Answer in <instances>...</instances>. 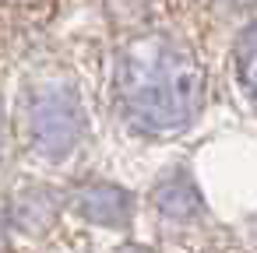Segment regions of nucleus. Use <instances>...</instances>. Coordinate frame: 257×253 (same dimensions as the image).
<instances>
[{
  "label": "nucleus",
  "instance_id": "nucleus-1",
  "mask_svg": "<svg viewBox=\"0 0 257 253\" xmlns=\"http://www.w3.org/2000/svg\"><path fill=\"white\" fill-rule=\"evenodd\" d=\"M208 99L211 74L197 36L166 15L120 29L106 64V106L127 137L183 141L204 120Z\"/></svg>",
  "mask_w": 257,
  "mask_h": 253
},
{
  "label": "nucleus",
  "instance_id": "nucleus-2",
  "mask_svg": "<svg viewBox=\"0 0 257 253\" xmlns=\"http://www.w3.org/2000/svg\"><path fill=\"white\" fill-rule=\"evenodd\" d=\"M15 158L25 172L74 179L95 151V116L85 81L67 57H36L22 67L11 95Z\"/></svg>",
  "mask_w": 257,
  "mask_h": 253
},
{
  "label": "nucleus",
  "instance_id": "nucleus-3",
  "mask_svg": "<svg viewBox=\"0 0 257 253\" xmlns=\"http://www.w3.org/2000/svg\"><path fill=\"white\" fill-rule=\"evenodd\" d=\"M141 200L159 253H243L236 228L218 221L187 162L159 169Z\"/></svg>",
  "mask_w": 257,
  "mask_h": 253
},
{
  "label": "nucleus",
  "instance_id": "nucleus-4",
  "mask_svg": "<svg viewBox=\"0 0 257 253\" xmlns=\"http://www.w3.org/2000/svg\"><path fill=\"white\" fill-rule=\"evenodd\" d=\"M67 218V179L22 172L15 183H8V225L18 253L46 249Z\"/></svg>",
  "mask_w": 257,
  "mask_h": 253
},
{
  "label": "nucleus",
  "instance_id": "nucleus-5",
  "mask_svg": "<svg viewBox=\"0 0 257 253\" xmlns=\"http://www.w3.org/2000/svg\"><path fill=\"white\" fill-rule=\"evenodd\" d=\"M67 214L71 221L109 232L120 239H131L138 228V218L145 214V200L120 179L99 176V172H81L67 179Z\"/></svg>",
  "mask_w": 257,
  "mask_h": 253
},
{
  "label": "nucleus",
  "instance_id": "nucleus-6",
  "mask_svg": "<svg viewBox=\"0 0 257 253\" xmlns=\"http://www.w3.org/2000/svg\"><path fill=\"white\" fill-rule=\"evenodd\" d=\"M159 8L169 22L183 25L201 43L222 32L229 39L243 22L257 18V0H159Z\"/></svg>",
  "mask_w": 257,
  "mask_h": 253
},
{
  "label": "nucleus",
  "instance_id": "nucleus-7",
  "mask_svg": "<svg viewBox=\"0 0 257 253\" xmlns=\"http://www.w3.org/2000/svg\"><path fill=\"white\" fill-rule=\"evenodd\" d=\"M225 78L239 109L257 120V18L243 22L225 39Z\"/></svg>",
  "mask_w": 257,
  "mask_h": 253
},
{
  "label": "nucleus",
  "instance_id": "nucleus-8",
  "mask_svg": "<svg viewBox=\"0 0 257 253\" xmlns=\"http://www.w3.org/2000/svg\"><path fill=\"white\" fill-rule=\"evenodd\" d=\"M15 158V127H11V99L0 88V169Z\"/></svg>",
  "mask_w": 257,
  "mask_h": 253
},
{
  "label": "nucleus",
  "instance_id": "nucleus-9",
  "mask_svg": "<svg viewBox=\"0 0 257 253\" xmlns=\"http://www.w3.org/2000/svg\"><path fill=\"white\" fill-rule=\"evenodd\" d=\"M232 228H236L239 249H243V253H257V207H253L246 218H239V225H232Z\"/></svg>",
  "mask_w": 257,
  "mask_h": 253
},
{
  "label": "nucleus",
  "instance_id": "nucleus-10",
  "mask_svg": "<svg viewBox=\"0 0 257 253\" xmlns=\"http://www.w3.org/2000/svg\"><path fill=\"white\" fill-rule=\"evenodd\" d=\"M0 253H18L11 239V225H8V186L4 183H0Z\"/></svg>",
  "mask_w": 257,
  "mask_h": 253
},
{
  "label": "nucleus",
  "instance_id": "nucleus-11",
  "mask_svg": "<svg viewBox=\"0 0 257 253\" xmlns=\"http://www.w3.org/2000/svg\"><path fill=\"white\" fill-rule=\"evenodd\" d=\"M109 253H159L155 242H141V239H120Z\"/></svg>",
  "mask_w": 257,
  "mask_h": 253
},
{
  "label": "nucleus",
  "instance_id": "nucleus-12",
  "mask_svg": "<svg viewBox=\"0 0 257 253\" xmlns=\"http://www.w3.org/2000/svg\"><path fill=\"white\" fill-rule=\"evenodd\" d=\"M4 8H22V4H32V0H0Z\"/></svg>",
  "mask_w": 257,
  "mask_h": 253
},
{
  "label": "nucleus",
  "instance_id": "nucleus-13",
  "mask_svg": "<svg viewBox=\"0 0 257 253\" xmlns=\"http://www.w3.org/2000/svg\"><path fill=\"white\" fill-rule=\"evenodd\" d=\"M0 8H4V4H0Z\"/></svg>",
  "mask_w": 257,
  "mask_h": 253
}]
</instances>
